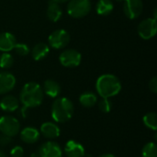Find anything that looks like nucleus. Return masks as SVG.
<instances>
[{
  "mask_svg": "<svg viewBox=\"0 0 157 157\" xmlns=\"http://www.w3.org/2000/svg\"><path fill=\"white\" fill-rule=\"evenodd\" d=\"M99 157H116L114 155H112V154H105V155H102L101 156Z\"/></svg>",
  "mask_w": 157,
  "mask_h": 157,
  "instance_id": "7c9ffc66",
  "label": "nucleus"
},
{
  "mask_svg": "<svg viewBox=\"0 0 157 157\" xmlns=\"http://www.w3.org/2000/svg\"><path fill=\"white\" fill-rule=\"evenodd\" d=\"M75 111V107L73 102L64 97L56 98L52 105V118L55 122L64 123L69 121Z\"/></svg>",
  "mask_w": 157,
  "mask_h": 157,
  "instance_id": "7ed1b4c3",
  "label": "nucleus"
},
{
  "mask_svg": "<svg viewBox=\"0 0 157 157\" xmlns=\"http://www.w3.org/2000/svg\"><path fill=\"white\" fill-rule=\"evenodd\" d=\"M43 97L42 87L36 82H29L23 86L19 93V101L28 109L36 108L42 103Z\"/></svg>",
  "mask_w": 157,
  "mask_h": 157,
  "instance_id": "f257e3e1",
  "label": "nucleus"
},
{
  "mask_svg": "<svg viewBox=\"0 0 157 157\" xmlns=\"http://www.w3.org/2000/svg\"><path fill=\"white\" fill-rule=\"evenodd\" d=\"M24 156V149L19 146H14L10 151V157H23Z\"/></svg>",
  "mask_w": 157,
  "mask_h": 157,
  "instance_id": "bb28decb",
  "label": "nucleus"
},
{
  "mask_svg": "<svg viewBox=\"0 0 157 157\" xmlns=\"http://www.w3.org/2000/svg\"><path fill=\"white\" fill-rule=\"evenodd\" d=\"M39 155L40 157H63V151L57 143L50 141L40 146Z\"/></svg>",
  "mask_w": 157,
  "mask_h": 157,
  "instance_id": "9d476101",
  "label": "nucleus"
},
{
  "mask_svg": "<svg viewBox=\"0 0 157 157\" xmlns=\"http://www.w3.org/2000/svg\"><path fill=\"white\" fill-rule=\"evenodd\" d=\"M157 31L156 19L149 17L143 20L138 26V34L144 40H150L155 36Z\"/></svg>",
  "mask_w": 157,
  "mask_h": 157,
  "instance_id": "6e6552de",
  "label": "nucleus"
},
{
  "mask_svg": "<svg viewBox=\"0 0 157 157\" xmlns=\"http://www.w3.org/2000/svg\"><path fill=\"white\" fill-rule=\"evenodd\" d=\"M29 157H40V156L39 153H33V154H31V155H30V156Z\"/></svg>",
  "mask_w": 157,
  "mask_h": 157,
  "instance_id": "2f4dec72",
  "label": "nucleus"
},
{
  "mask_svg": "<svg viewBox=\"0 0 157 157\" xmlns=\"http://www.w3.org/2000/svg\"><path fill=\"white\" fill-rule=\"evenodd\" d=\"M79 103L85 108H92L98 103V97L95 93L86 91L79 97Z\"/></svg>",
  "mask_w": 157,
  "mask_h": 157,
  "instance_id": "aec40b11",
  "label": "nucleus"
},
{
  "mask_svg": "<svg viewBox=\"0 0 157 157\" xmlns=\"http://www.w3.org/2000/svg\"><path fill=\"white\" fill-rule=\"evenodd\" d=\"M0 157H6V154L3 151H1V150H0Z\"/></svg>",
  "mask_w": 157,
  "mask_h": 157,
  "instance_id": "72a5a7b5",
  "label": "nucleus"
},
{
  "mask_svg": "<svg viewBox=\"0 0 157 157\" xmlns=\"http://www.w3.org/2000/svg\"><path fill=\"white\" fill-rule=\"evenodd\" d=\"M149 88L153 93L157 92V77H153L149 82Z\"/></svg>",
  "mask_w": 157,
  "mask_h": 157,
  "instance_id": "c85d7f7f",
  "label": "nucleus"
},
{
  "mask_svg": "<svg viewBox=\"0 0 157 157\" xmlns=\"http://www.w3.org/2000/svg\"><path fill=\"white\" fill-rule=\"evenodd\" d=\"M20 132V123L13 116L6 115L0 118V132L9 137H15Z\"/></svg>",
  "mask_w": 157,
  "mask_h": 157,
  "instance_id": "39448f33",
  "label": "nucleus"
},
{
  "mask_svg": "<svg viewBox=\"0 0 157 157\" xmlns=\"http://www.w3.org/2000/svg\"><path fill=\"white\" fill-rule=\"evenodd\" d=\"M114 8V4L111 0H99L96 6V11L100 16L109 15Z\"/></svg>",
  "mask_w": 157,
  "mask_h": 157,
  "instance_id": "412c9836",
  "label": "nucleus"
},
{
  "mask_svg": "<svg viewBox=\"0 0 157 157\" xmlns=\"http://www.w3.org/2000/svg\"><path fill=\"white\" fill-rule=\"evenodd\" d=\"M19 108V100L12 95H6L0 100V109L6 112H14Z\"/></svg>",
  "mask_w": 157,
  "mask_h": 157,
  "instance_id": "dca6fc26",
  "label": "nucleus"
},
{
  "mask_svg": "<svg viewBox=\"0 0 157 157\" xmlns=\"http://www.w3.org/2000/svg\"><path fill=\"white\" fill-rule=\"evenodd\" d=\"M40 132L34 127H26L20 132V139L23 143L32 144L39 141Z\"/></svg>",
  "mask_w": 157,
  "mask_h": 157,
  "instance_id": "4468645a",
  "label": "nucleus"
},
{
  "mask_svg": "<svg viewBox=\"0 0 157 157\" xmlns=\"http://www.w3.org/2000/svg\"><path fill=\"white\" fill-rule=\"evenodd\" d=\"M98 108L100 109V111H102L103 113H109L110 112L111 109H112V103L109 100V98H101L98 102Z\"/></svg>",
  "mask_w": 157,
  "mask_h": 157,
  "instance_id": "a878e982",
  "label": "nucleus"
},
{
  "mask_svg": "<svg viewBox=\"0 0 157 157\" xmlns=\"http://www.w3.org/2000/svg\"><path fill=\"white\" fill-rule=\"evenodd\" d=\"M91 10L90 0H69L67 13L75 18H81L89 14Z\"/></svg>",
  "mask_w": 157,
  "mask_h": 157,
  "instance_id": "20e7f679",
  "label": "nucleus"
},
{
  "mask_svg": "<svg viewBox=\"0 0 157 157\" xmlns=\"http://www.w3.org/2000/svg\"><path fill=\"white\" fill-rule=\"evenodd\" d=\"M96 89L101 98H110L121 92V83L116 75L105 74L98 78L96 82Z\"/></svg>",
  "mask_w": 157,
  "mask_h": 157,
  "instance_id": "f03ea898",
  "label": "nucleus"
},
{
  "mask_svg": "<svg viewBox=\"0 0 157 157\" xmlns=\"http://www.w3.org/2000/svg\"><path fill=\"white\" fill-rule=\"evenodd\" d=\"M49 52H50V47L44 42H40L33 47L31 51V55L35 61H40L44 59L49 54Z\"/></svg>",
  "mask_w": 157,
  "mask_h": 157,
  "instance_id": "6ab92c4d",
  "label": "nucleus"
},
{
  "mask_svg": "<svg viewBox=\"0 0 157 157\" xmlns=\"http://www.w3.org/2000/svg\"><path fill=\"white\" fill-rule=\"evenodd\" d=\"M144 124L148 129L156 132L157 130V115L155 112H148L143 118Z\"/></svg>",
  "mask_w": 157,
  "mask_h": 157,
  "instance_id": "4be33fe9",
  "label": "nucleus"
},
{
  "mask_svg": "<svg viewBox=\"0 0 157 157\" xmlns=\"http://www.w3.org/2000/svg\"><path fill=\"white\" fill-rule=\"evenodd\" d=\"M60 128L59 126L54 123V122H51V121H47L41 124L40 129V133L44 136L47 139H55L58 138L60 136Z\"/></svg>",
  "mask_w": 157,
  "mask_h": 157,
  "instance_id": "ddd939ff",
  "label": "nucleus"
},
{
  "mask_svg": "<svg viewBox=\"0 0 157 157\" xmlns=\"http://www.w3.org/2000/svg\"><path fill=\"white\" fill-rule=\"evenodd\" d=\"M17 43L16 37L10 32L0 33V51L3 52H8L12 51Z\"/></svg>",
  "mask_w": 157,
  "mask_h": 157,
  "instance_id": "2eb2a0df",
  "label": "nucleus"
},
{
  "mask_svg": "<svg viewBox=\"0 0 157 157\" xmlns=\"http://www.w3.org/2000/svg\"><path fill=\"white\" fill-rule=\"evenodd\" d=\"M16 86V77L9 72L0 73V95H5L13 90Z\"/></svg>",
  "mask_w": 157,
  "mask_h": 157,
  "instance_id": "9b49d317",
  "label": "nucleus"
},
{
  "mask_svg": "<svg viewBox=\"0 0 157 157\" xmlns=\"http://www.w3.org/2000/svg\"><path fill=\"white\" fill-rule=\"evenodd\" d=\"M142 157H157V146L155 142L147 143L143 147Z\"/></svg>",
  "mask_w": 157,
  "mask_h": 157,
  "instance_id": "5701e85b",
  "label": "nucleus"
},
{
  "mask_svg": "<svg viewBox=\"0 0 157 157\" xmlns=\"http://www.w3.org/2000/svg\"><path fill=\"white\" fill-rule=\"evenodd\" d=\"M12 142V137L5 134H0V146H7Z\"/></svg>",
  "mask_w": 157,
  "mask_h": 157,
  "instance_id": "cd10ccee",
  "label": "nucleus"
},
{
  "mask_svg": "<svg viewBox=\"0 0 157 157\" xmlns=\"http://www.w3.org/2000/svg\"><path fill=\"white\" fill-rule=\"evenodd\" d=\"M42 90L43 93L46 94L48 97L52 98H56L61 94V86L56 81L52 79H48L44 81Z\"/></svg>",
  "mask_w": 157,
  "mask_h": 157,
  "instance_id": "f3484780",
  "label": "nucleus"
},
{
  "mask_svg": "<svg viewBox=\"0 0 157 157\" xmlns=\"http://www.w3.org/2000/svg\"><path fill=\"white\" fill-rule=\"evenodd\" d=\"M63 16V10L60 4L55 0H50L47 8V17L52 22H57Z\"/></svg>",
  "mask_w": 157,
  "mask_h": 157,
  "instance_id": "a211bd4d",
  "label": "nucleus"
},
{
  "mask_svg": "<svg viewBox=\"0 0 157 157\" xmlns=\"http://www.w3.org/2000/svg\"><path fill=\"white\" fill-rule=\"evenodd\" d=\"M49 44L53 49H63L70 41V34L65 29H57L52 32L48 39Z\"/></svg>",
  "mask_w": 157,
  "mask_h": 157,
  "instance_id": "0eeeda50",
  "label": "nucleus"
},
{
  "mask_svg": "<svg viewBox=\"0 0 157 157\" xmlns=\"http://www.w3.org/2000/svg\"><path fill=\"white\" fill-rule=\"evenodd\" d=\"M84 157H92V156H91L90 155H86V154H85V155H84Z\"/></svg>",
  "mask_w": 157,
  "mask_h": 157,
  "instance_id": "f704fd0d",
  "label": "nucleus"
},
{
  "mask_svg": "<svg viewBox=\"0 0 157 157\" xmlns=\"http://www.w3.org/2000/svg\"><path fill=\"white\" fill-rule=\"evenodd\" d=\"M14 63V58L9 52H3L0 56V67L3 69L10 68Z\"/></svg>",
  "mask_w": 157,
  "mask_h": 157,
  "instance_id": "b1692460",
  "label": "nucleus"
},
{
  "mask_svg": "<svg viewBox=\"0 0 157 157\" xmlns=\"http://www.w3.org/2000/svg\"><path fill=\"white\" fill-rule=\"evenodd\" d=\"M82 55L75 49H68L63 52L59 56V61L61 64L64 67H77L81 63Z\"/></svg>",
  "mask_w": 157,
  "mask_h": 157,
  "instance_id": "423d86ee",
  "label": "nucleus"
},
{
  "mask_svg": "<svg viewBox=\"0 0 157 157\" xmlns=\"http://www.w3.org/2000/svg\"><path fill=\"white\" fill-rule=\"evenodd\" d=\"M13 50H15L16 53L19 56H26L30 52L29 47L26 43H17V42L16 43Z\"/></svg>",
  "mask_w": 157,
  "mask_h": 157,
  "instance_id": "393cba45",
  "label": "nucleus"
},
{
  "mask_svg": "<svg viewBox=\"0 0 157 157\" xmlns=\"http://www.w3.org/2000/svg\"><path fill=\"white\" fill-rule=\"evenodd\" d=\"M56 2H58L59 4H61V3H65V2H67V1H69V0H55Z\"/></svg>",
  "mask_w": 157,
  "mask_h": 157,
  "instance_id": "473e14b6",
  "label": "nucleus"
},
{
  "mask_svg": "<svg viewBox=\"0 0 157 157\" xmlns=\"http://www.w3.org/2000/svg\"><path fill=\"white\" fill-rule=\"evenodd\" d=\"M115 1H117V2H121V1H124V0H115Z\"/></svg>",
  "mask_w": 157,
  "mask_h": 157,
  "instance_id": "c9c22d12",
  "label": "nucleus"
},
{
  "mask_svg": "<svg viewBox=\"0 0 157 157\" xmlns=\"http://www.w3.org/2000/svg\"><path fill=\"white\" fill-rule=\"evenodd\" d=\"M64 153L67 157H84L86 151L80 143L70 140L64 145Z\"/></svg>",
  "mask_w": 157,
  "mask_h": 157,
  "instance_id": "f8f14e48",
  "label": "nucleus"
},
{
  "mask_svg": "<svg viewBox=\"0 0 157 157\" xmlns=\"http://www.w3.org/2000/svg\"><path fill=\"white\" fill-rule=\"evenodd\" d=\"M27 111H28V108H26V107L23 106V108L21 109V114H22V117L23 118H26L27 117Z\"/></svg>",
  "mask_w": 157,
  "mask_h": 157,
  "instance_id": "c756f323",
  "label": "nucleus"
},
{
  "mask_svg": "<svg viewBox=\"0 0 157 157\" xmlns=\"http://www.w3.org/2000/svg\"><path fill=\"white\" fill-rule=\"evenodd\" d=\"M144 9L142 0H124L123 11L125 16L130 19H135L140 17Z\"/></svg>",
  "mask_w": 157,
  "mask_h": 157,
  "instance_id": "1a4fd4ad",
  "label": "nucleus"
}]
</instances>
